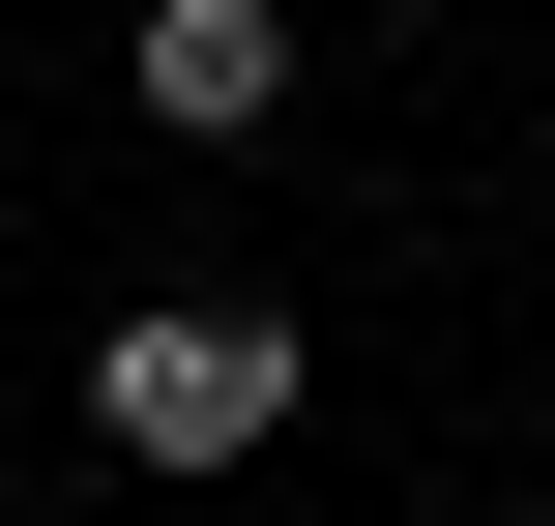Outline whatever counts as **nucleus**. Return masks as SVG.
<instances>
[{
    "label": "nucleus",
    "mask_w": 555,
    "mask_h": 526,
    "mask_svg": "<svg viewBox=\"0 0 555 526\" xmlns=\"http://www.w3.org/2000/svg\"><path fill=\"white\" fill-rule=\"evenodd\" d=\"M293 381H322V351H293L263 293H146V322H88V439H117V469H263Z\"/></svg>",
    "instance_id": "obj_1"
},
{
    "label": "nucleus",
    "mask_w": 555,
    "mask_h": 526,
    "mask_svg": "<svg viewBox=\"0 0 555 526\" xmlns=\"http://www.w3.org/2000/svg\"><path fill=\"white\" fill-rule=\"evenodd\" d=\"M146 117H176V146L293 117V29H263V0H146Z\"/></svg>",
    "instance_id": "obj_2"
},
{
    "label": "nucleus",
    "mask_w": 555,
    "mask_h": 526,
    "mask_svg": "<svg viewBox=\"0 0 555 526\" xmlns=\"http://www.w3.org/2000/svg\"><path fill=\"white\" fill-rule=\"evenodd\" d=\"M527 526H555V498H527Z\"/></svg>",
    "instance_id": "obj_3"
}]
</instances>
